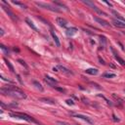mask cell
<instances>
[{
  "label": "cell",
  "mask_w": 125,
  "mask_h": 125,
  "mask_svg": "<svg viewBox=\"0 0 125 125\" xmlns=\"http://www.w3.org/2000/svg\"><path fill=\"white\" fill-rule=\"evenodd\" d=\"M26 22H28V24H29V27H30V28H31L33 30H35V31H38L37 28L34 26V24H33V22H31V21L29 19V18H27V19H26Z\"/></svg>",
  "instance_id": "obj_15"
},
{
  "label": "cell",
  "mask_w": 125,
  "mask_h": 125,
  "mask_svg": "<svg viewBox=\"0 0 125 125\" xmlns=\"http://www.w3.org/2000/svg\"><path fill=\"white\" fill-rule=\"evenodd\" d=\"M112 22H113V24L115 27H117V28H120V29H124L125 28V23L123 22H121V21H119V20H113L112 21Z\"/></svg>",
  "instance_id": "obj_11"
},
{
  "label": "cell",
  "mask_w": 125,
  "mask_h": 125,
  "mask_svg": "<svg viewBox=\"0 0 125 125\" xmlns=\"http://www.w3.org/2000/svg\"><path fill=\"white\" fill-rule=\"evenodd\" d=\"M2 8H3V10L8 14V16H9L13 21H15V22H16V21H18V18H17V17L15 16V14H14L10 9H9V7H8V6H2Z\"/></svg>",
  "instance_id": "obj_5"
},
{
  "label": "cell",
  "mask_w": 125,
  "mask_h": 125,
  "mask_svg": "<svg viewBox=\"0 0 125 125\" xmlns=\"http://www.w3.org/2000/svg\"><path fill=\"white\" fill-rule=\"evenodd\" d=\"M19 63H20L21 65H22V66H23L24 67H28V66H27V64H26V63H24L23 61H22V60H19Z\"/></svg>",
  "instance_id": "obj_25"
},
{
  "label": "cell",
  "mask_w": 125,
  "mask_h": 125,
  "mask_svg": "<svg viewBox=\"0 0 125 125\" xmlns=\"http://www.w3.org/2000/svg\"><path fill=\"white\" fill-rule=\"evenodd\" d=\"M57 23L59 24L60 27H63V28H66V26H67V22H66V20H65L64 18H57Z\"/></svg>",
  "instance_id": "obj_9"
},
{
  "label": "cell",
  "mask_w": 125,
  "mask_h": 125,
  "mask_svg": "<svg viewBox=\"0 0 125 125\" xmlns=\"http://www.w3.org/2000/svg\"><path fill=\"white\" fill-rule=\"evenodd\" d=\"M53 70H54V71H58V67H54Z\"/></svg>",
  "instance_id": "obj_30"
},
{
  "label": "cell",
  "mask_w": 125,
  "mask_h": 125,
  "mask_svg": "<svg viewBox=\"0 0 125 125\" xmlns=\"http://www.w3.org/2000/svg\"><path fill=\"white\" fill-rule=\"evenodd\" d=\"M58 124H61V125H70L68 123H66V122H62V121H58Z\"/></svg>",
  "instance_id": "obj_28"
},
{
  "label": "cell",
  "mask_w": 125,
  "mask_h": 125,
  "mask_svg": "<svg viewBox=\"0 0 125 125\" xmlns=\"http://www.w3.org/2000/svg\"><path fill=\"white\" fill-rule=\"evenodd\" d=\"M94 19H95V21H96V22H98L100 24H102L103 27H106V28H110V24L107 21H105V20H103V19H101V18L95 17Z\"/></svg>",
  "instance_id": "obj_8"
},
{
  "label": "cell",
  "mask_w": 125,
  "mask_h": 125,
  "mask_svg": "<svg viewBox=\"0 0 125 125\" xmlns=\"http://www.w3.org/2000/svg\"><path fill=\"white\" fill-rule=\"evenodd\" d=\"M111 51L113 52V55H114V58H115V60H116V61H117V62H118V63H119L121 66H125V61H124V60H123L121 57H119V56H118V55H117V54L114 52V50H113L112 48H111Z\"/></svg>",
  "instance_id": "obj_10"
},
{
  "label": "cell",
  "mask_w": 125,
  "mask_h": 125,
  "mask_svg": "<svg viewBox=\"0 0 125 125\" xmlns=\"http://www.w3.org/2000/svg\"><path fill=\"white\" fill-rule=\"evenodd\" d=\"M100 38H101V47H102L103 49H105L106 44H107V39H106L105 36H101Z\"/></svg>",
  "instance_id": "obj_20"
},
{
  "label": "cell",
  "mask_w": 125,
  "mask_h": 125,
  "mask_svg": "<svg viewBox=\"0 0 125 125\" xmlns=\"http://www.w3.org/2000/svg\"><path fill=\"white\" fill-rule=\"evenodd\" d=\"M32 83H33V85L35 86V88H36V89H38V90H39V91H41V92L43 91V87H42V85H41L39 82H37V81H33Z\"/></svg>",
  "instance_id": "obj_19"
},
{
  "label": "cell",
  "mask_w": 125,
  "mask_h": 125,
  "mask_svg": "<svg viewBox=\"0 0 125 125\" xmlns=\"http://www.w3.org/2000/svg\"><path fill=\"white\" fill-rule=\"evenodd\" d=\"M0 31H1V35H4V30L1 29H0Z\"/></svg>",
  "instance_id": "obj_29"
},
{
  "label": "cell",
  "mask_w": 125,
  "mask_h": 125,
  "mask_svg": "<svg viewBox=\"0 0 125 125\" xmlns=\"http://www.w3.org/2000/svg\"><path fill=\"white\" fill-rule=\"evenodd\" d=\"M0 48L2 49V51H3L5 54H8V53H9V50H8V49H7V48H6V47H5L3 44H1V45H0Z\"/></svg>",
  "instance_id": "obj_24"
},
{
  "label": "cell",
  "mask_w": 125,
  "mask_h": 125,
  "mask_svg": "<svg viewBox=\"0 0 125 125\" xmlns=\"http://www.w3.org/2000/svg\"><path fill=\"white\" fill-rule=\"evenodd\" d=\"M54 3H55L56 5H59V6H61V7H64V8H66V6H65L63 3H60V2H54Z\"/></svg>",
  "instance_id": "obj_27"
},
{
  "label": "cell",
  "mask_w": 125,
  "mask_h": 125,
  "mask_svg": "<svg viewBox=\"0 0 125 125\" xmlns=\"http://www.w3.org/2000/svg\"><path fill=\"white\" fill-rule=\"evenodd\" d=\"M82 2L85 4V5H87V6H89V7H91L92 9H94L95 7H96V5L93 3V2H91V1H87V0H82Z\"/></svg>",
  "instance_id": "obj_18"
},
{
  "label": "cell",
  "mask_w": 125,
  "mask_h": 125,
  "mask_svg": "<svg viewBox=\"0 0 125 125\" xmlns=\"http://www.w3.org/2000/svg\"><path fill=\"white\" fill-rule=\"evenodd\" d=\"M104 77H106V78H113V77H115V74L114 73H105Z\"/></svg>",
  "instance_id": "obj_23"
},
{
  "label": "cell",
  "mask_w": 125,
  "mask_h": 125,
  "mask_svg": "<svg viewBox=\"0 0 125 125\" xmlns=\"http://www.w3.org/2000/svg\"><path fill=\"white\" fill-rule=\"evenodd\" d=\"M86 73L88 74H91V75H96V74L98 73V69L97 68H87L85 70Z\"/></svg>",
  "instance_id": "obj_14"
},
{
  "label": "cell",
  "mask_w": 125,
  "mask_h": 125,
  "mask_svg": "<svg viewBox=\"0 0 125 125\" xmlns=\"http://www.w3.org/2000/svg\"><path fill=\"white\" fill-rule=\"evenodd\" d=\"M40 101L44 102V103H47V104H50V105H55V101H54V100H51V99L42 98V99H40Z\"/></svg>",
  "instance_id": "obj_16"
},
{
  "label": "cell",
  "mask_w": 125,
  "mask_h": 125,
  "mask_svg": "<svg viewBox=\"0 0 125 125\" xmlns=\"http://www.w3.org/2000/svg\"><path fill=\"white\" fill-rule=\"evenodd\" d=\"M12 3H13V4H16V5H18V6H21V7H22V8H23V9H26V8H27V6L24 5V4H22V3H21V2H18V1H14V0H13Z\"/></svg>",
  "instance_id": "obj_22"
},
{
  "label": "cell",
  "mask_w": 125,
  "mask_h": 125,
  "mask_svg": "<svg viewBox=\"0 0 125 125\" xmlns=\"http://www.w3.org/2000/svg\"><path fill=\"white\" fill-rule=\"evenodd\" d=\"M66 104L67 105H70V106H73L74 105V103L71 101V100H66Z\"/></svg>",
  "instance_id": "obj_26"
},
{
  "label": "cell",
  "mask_w": 125,
  "mask_h": 125,
  "mask_svg": "<svg viewBox=\"0 0 125 125\" xmlns=\"http://www.w3.org/2000/svg\"><path fill=\"white\" fill-rule=\"evenodd\" d=\"M124 91H125V90H124Z\"/></svg>",
  "instance_id": "obj_31"
},
{
  "label": "cell",
  "mask_w": 125,
  "mask_h": 125,
  "mask_svg": "<svg viewBox=\"0 0 125 125\" xmlns=\"http://www.w3.org/2000/svg\"><path fill=\"white\" fill-rule=\"evenodd\" d=\"M45 81L50 85V86H52V87H54V88H56L57 86H56V84L58 83V81L55 79V78H53V77H50V76H45Z\"/></svg>",
  "instance_id": "obj_4"
},
{
  "label": "cell",
  "mask_w": 125,
  "mask_h": 125,
  "mask_svg": "<svg viewBox=\"0 0 125 125\" xmlns=\"http://www.w3.org/2000/svg\"><path fill=\"white\" fill-rule=\"evenodd\" d=\"M77 32V29L76 28H70V29H67L66 33L68 35V36H73L74 34H76Z\"/></svg>",
  "instance_id": "obj_12"
},
{
  "label": "cell",
  "mask_w": 125,
  "mask_h": 125,
  "mask_svg": "<svg viewBox=\"0 0 125 125\" xmlns=\"http://www.w3.org/2000/svg\"><path fill=\"white\" fill-rule=\"evenodd\" d=\"M112 14H113V15H114V16L117 18V20H119V21H121V22H123L125 23V19H124V18H123V17H122L120 14H118L116 11H112Z\"/></svg>",
  "instance_id": "obj_17"
},
{
  "label": "cell",
  "mask_w": 125,
  "mask_h": 125,
  "mask_svg": "<svg viewBox=\"0 0 125 125\" xmlns=\"http://www.w3.org/2000/svg\"><path fill=\"white\" fill-rule=\"evenodd\" d=\"M74 116L77 117V118H80V119H82V120H84V121H86V122L89 123V124H94V121H93L90 117H88V116H86V115H83V114H75Z\"/></svg>",
  "instance_id": "obj_6"
},
{
  "label": "cell",
  "mask_w": 125,
  "mask_h": 125,
  "mask_svg": "<svg viewBox=\"0 0 125 125\" xmlns=\"http://www.w3.org/2000/svg\"><path fill=\"white\" fill-rule=\"evenodd\" d=\"M1 92L7 96H10L14 99H26L27 95L24 94L21 89L11 86V87H7V88H2Z\"/></svg>",
  "instance_id": "obj_1"
},
{
  "label": "cell",
  "mask_w": 125,
  "mask_h": 125,
  "mask_svg": "<svg viewBox=\"0 0 125 125\" xmlns=\"http://www.w3.org/2000/svg\"><path fill=\"white\" fill-rule=\"evenodd\" d=\"M5 62H6V65L8 66V67L10 68V70H11L12 72H15V69H14V67H13V66L11 65V63H10V62H9L8 60H6V59H5Z\"/></svg>",
  "instance_id": "obj_21"
},
{
  "label": "cell",
  "mask_w": 125,
  "mask_h": 125,
  "mask_svg": "<svg viewBox=\"0 0 125 125\" xmlns=\"http://www.w3.org/2000/svg\"><path fill=\"white\" fill-rule=\"evenodd\" d=\"M58 68H59L63 73L66 74V75H73V72H72L70 69H68V68H66V66H58Z\"/></svg>",
  "instance_id": "obj_7"
},
{
  "label": "cell",
  "mask_w": 125,
  "mask_h": 125,
  "mask_svg": "<svg viewBox=\"0 0 125 125\" xmlns=\"http://www.w3.org/2000/svg\"><path fill=\"white\" fill-rule=\"evenodd\" d=\"M10 116H12L13 118H20L22 120H26L29 122H34V123H38L35 119H33L31 116L26 114V113H22V112H10Z\"/></svg>",
  "instance_id": "obj_2"
},
{
  "label": "cell",
  "mask_w": 125,
  "mask_h": 125,
  "mask_svg": "<svg viewBox=\"0 0 125 125\" xmlns=\"http://www.w3.org/2000/svg\"><path fill=\"white\" fill-rule=\"evenodd\" d=\"M35 5H37L38 7H41V8L50 10V11H53V12H60V9H58L57 7H54V6H52V5H50V4H47V3H43V2H35Z\"/></svg>",
  "instance_id": "obj_3"
},
{
  "label": "cell",
  "mask_w": 125,
  "mask_h": 125,
  "mask_svg": "<svg viewBox=\"0 0 125 125\" xmlns=\"http://www.w3.org/2000/svg\"><path fill=\"white\" fill-rule=\"evenodd\" d=\"M51 35H52V37H53V40L55 41V44H56V46H57V47H60V46H61L60 40H59L58 36L56 35V33H55V32H54L53 30H51Z\"/></svg>",
  "instance_id": "obj_13"
}]
</instances>
